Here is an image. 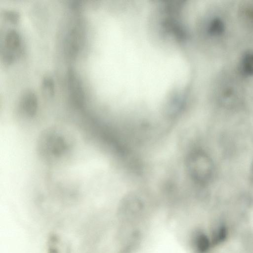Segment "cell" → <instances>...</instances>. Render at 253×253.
Masks as SVG:
<instances>
[{"label":"cell","instance_id":"cell-3","mask_svg":"<svg viewBox=\"0 0 253 253\" xmlns=\"http://www.w3.org/2000/svg\"><path fill=\"white\" fill-rule=\"evenodd\" d=\"M68 80L70 94L73 101L78 106H82L84 103V92L82 84L74 71L69 69Z\"/></svg>","mask_w":253,"mask_h":253},{"label":"cell","instance_id":"cell-12","mask_svg":"<svg viewBox=\"0 0 253 253\" xmlns=\"http://www.w3.org/2000/svg\"><path fill=\"white\" fill-rule=\"evenodd\" d=\"M42 92L45 96L51 97L54 93V82L52 78L45 76L42 81Z\"/></svg>","mask_w":253,"mask_h":253},{"label":"cell","instance_id":"cell-5","mask_svg":"<svg viewBox=\"0 0 253 253\" xmlns=\"http://www.w3.org/2000/svg\"><path fill=\"white\" fill-rule=\"evenodd\" d=\"M46 253H71V249L67 241L62 237L52 233L47 239Z\"/></svg>","mask_w":253,"mask_h":253},{"label":"cell","instance_id":"cell-13","mask_svg":"<svg viewBox=\"0 0 253 253\" xmlns=\"http://www.w3.org/2000/svg\"><path fill=\"white\" fill-rule=\"evenodd\" d=\"M241 69L247 75H253V52L246 53L241 61Z\"/></svg>","mask_w":253,"mask_h":253},{"label":"cell","instance_id":"cell-9","mask_svg":"<svg viewBox=\"0 0 253 253\" xmlns=\"http://www.w3.org/2000/svg\"><path fill=\"white\" fill-rule=\"evenodd\" d=\"M228 234V229L226 225L222 223L218 225L212 232L210 239L211 245H217L223 242L226 240Z\"/></svg>","mask_w":253,"mask_h":253},{"label":"cell","instance_id":"cell-6","mask_svg":"<svg viewBox=\"0 0 253 253\" xmlns=\"http://www.w3.org/2000/svg\"><path fill=\"white\" fill-rule=\"evenodd\" d=\"M4 53H8L15 56L16 51H19L21 38L18 32L14 29L9 30L4 39Z\"/></svg>","mask_w":253,"mask_h":253},{"label":"cell","instance_id":"cell-14","mask_svg":"<svg viewBox=\"0 0 253 253\" xmlns=\"http://www.w3.org/2000/svg\"><path fill=\"white\" fill-rule=\"evenodd\" d=\"M3 14L7 20L12 23L18 22L20 14L18 11L13 9H6L4 11Z\"/></svg>","mask_w":253,"mask_h":253},{"label":"cell","instance_id":"cell-10","mask_svg":"<svg viewBox=\"0 0 253 253\" xmlns=\"http://www.w3.org/2000/svg\"><path fill=\"white\" fill-rule=\"evenodd\" d=\"M240 16L246 26L253 28V3L243 4L240 9Z\"/></svg>","mask_w":253,"mask_h":253},{"label":"cell","instance_id":"cell-1","mask_svg":"<svg viewBox=\"0 0 253 253\" xmlns=\"http://www.w3.org/2000/svg\"><path fill=\"white\" fill-rule=\"evenodd\" d=\"M188 167L193 179L201 185L209 183L213 178L214 172L213 161L202 150H196L190 154Z\"/></svg>","mask_w":253,"mask_h":253},{"label":"cell","instance_id":"cell-8","mask_svg":"<svg viewBox=\"0 0 253 253\" xmlns=\"http://www.w3.org/2000/svg\"><path fill=\"white\" fill-rule=\"evenodd\" d=\"M193 244L198 253H205L211 246V239L201 231H198L193 237Z\"/></svg>","mask_w":253,"mask_h":253},{"label":"cell","instance_id":"cell-2","mask_svg":"<svg viewBox=\"0 0 253 253\" xmlns=\"http://www.w3.org/2000/svg\"><path fill=\"white\" fill-rule=\"evenodd\" d=\"M67 148L66 140L62 136L55 132L48 131L41 137L38 149L41 156L50 159L61 156Z\"/></svg>","mask_w":253,"mask_h":253},{"label":"cell","instance_id":"cell-11","mask_svg":"<svg viewBox=\"0 0 253 253\" xmlns=\"http://www.w3.org/2000/svg\"><path fill=\"white\" fill-rule=\"evenodd\" d=\"M224 30V24L219 18L216 17L211 19L208 26L207 31L212 36H217L222 34Z\"/></svg>","mask_w":253,"mask_h":253},{"label":"cell","instance_id":"cell-4","mask_svg":"<svg viewBox=\"0 0 253 253\" xmlns=\"http://www.w3.org/2000/svg\"><path fill=\"white\" fill-rule=\"evenodd\" d=\"M38 107V100L35 92L31 90L25 91L22 95L19 103L21 113L27 117L33 116Z\"/></svg>","mask_w":253,"mask_h":253},{"label":"cell","instance_id":"cell-15","mask_svg":"<svg viewBox=\"0 0 253 253\" xmlns=\"http://www.w3.org/2000/svg\"><path fill=\"white\" fill-rule=\"evenodd\" d=\"M251 179L252 184H253V165L252 166V167L251 168Z\"/></svg>","mask_w":253,"mask_h":253},{"label":"cell","instance_id":"cell-7","mask_svg":"<svg viewBox=\"0 0 253 253\" xmlns=\"http://www.w3.org/2000/svg\"><path fill=\"white\" fill-rule=\"evenodd\" d=\"M79 31L74 28L69 34L66 42L67 52L71 56L75 55L78 51L81 40Z\"/></svg>","mask_w":253,"mask_h":253}]
</instances>
